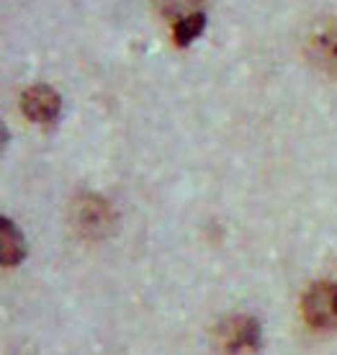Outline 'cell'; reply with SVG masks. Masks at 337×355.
<instances>
[{"label":"cell","instance_id":"3","mask_svg":"<svg viewBox=\"0 0 337 355\" xmlns=\"http://www.w3.org/2000/svg\"><path fill=\"white\" fill-rule=\"evenodd\" d=\"M60 106H62V101L57 96V90L49 88V85H34L21 98L24 114L36 124H52L54 119L60 116Z\"/></svg>","mask_w":337,"mask_h":355},{"label":"cell","instance_id":"5","mask_svg":"<svg viewBox=\"0 0 337 355\" xmlns=\"http://www.w3.org/2000/svg\"><path fill=\"white\" fill-rule=\"evenodd\" d=\"M311 57L322 70L337 75V26H327L311 39Z\"/></svg>","mask_w":337,"mask_h":355},{"label":"cell","instance_id":"1","mask_svg":"<svg viewBox=\"0 0 337 355\" xmlns=\"http://www.w3.org/2000/svg\"><path fill=\"white\" fill-rule=\"evenodd\" d=\"M260 340L263 332L252 317H232L216 332V347L222 355H257Z\"/></svg>","mask_w":337,"mask_h":355},{"label":"cell","instance_id":"8","mask_svg":"<svg viewBox=\"0 0 337 355\" xmlns=\"http://www.w3.org/2000/svg\"><path fill=\"white\" fill-rule=\"evenodd\" d=\"M155 3L165 16L175 18V21L191 16V13H201V6H204V0H155Z\"/></svg>","mask_w":337,"mask_h":355},{"label":"cell","instance_id":"2","mask_svg":"<svg viewBox=\"0 0 337 355\" xmlns=\"http://www.w3.org/2000/svg\"><path fill=\"white\" fill-rule=\"evenodd\" d=\"M306 324L314 329H337V284L322 281L306 291L302 302Z\"/></svg>","mask_w":337,"mask_h":355},{"label":"cell","instance_id":"7","mask_svg":"<svg viewBox=\"0 0 337 355\" xmlns=\"http://www.w3.org/2000/svg\"><path fill=\"white\" fill-rule=\"evenodd\" d=\"M204 26H206V13H204V10H201V13H191V16L175 21V28H173V34H175V44L178 46H188L196 36L204 31Z\"/></svg>","mask_w":337,"mask_h":355},{"label":"cell","instance_id":"4","mask_svg":"<svg viewBox=\"0 0 337 355\" xmlns=\"http://www.w3.org/2000/svg\"><path fill=\"white\" fill-rule=\"evenodd\" d=\"M26 255V242L24 234L18 232V227L10 219H0V260L3 266H16Z\"/></svg>","mask_w":337,"mask_h":355},{"label":"cell","instance_id":"6","mask_svg":"<svg viewBox=\"0 0 337 355\" xmlns=\"http://www.w3.org/2000/svg\"><path fill=\"white\" fill-rule=\"evenodd\" d=\"M108 219H111V211H108V206L101 201V198H93L88 196L85 201L78 204V211H75V222L80 224L83 230L93 234L98 230H106Z\"/></svg>","mask_w":337,"mask_h":355}]
</instances>
